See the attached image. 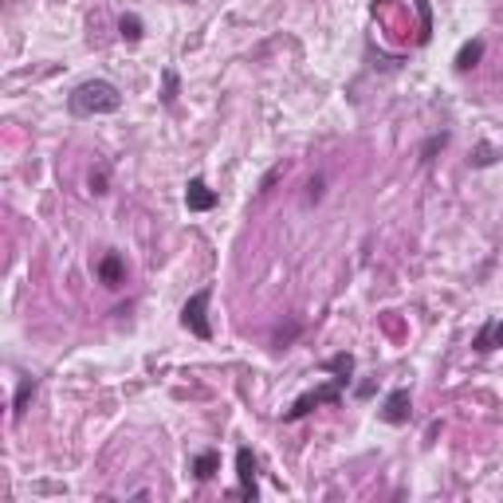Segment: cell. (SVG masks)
I'll return each instance as SVG.
<instances>
[{"mask_svg": "<svg viewBox=\"0 0 503 503\" xmlns=\"http://www.w3.org/2000/svg\"><path fill=\"white\" fill-rule=\"evenodd\" d=\"M67 111L75 118L114 114V111H123V91H118L111 79H87L67 94Z\"/></svg>", "mask_w": 503, "mask_h": 503, "instance_id": "6da1fadb", "label": "cell"}, {"mask_svg": "<svg viewBox=\"0 0 503 503\" xmlns=\"http://www.w3.org/2000/svg\"><path fill=\"white\" fill-rule=\"evenodd\" d=\"M342 393H346V386H342L339 378L322 381L319 390H307L303 398H295V405L283 413V421H299V417H307L311 409H319V405H334V401H342Z\"/></svg>", "mask_w": 503, "mask_h": 503, "instance_id": "7a4b0ae2", "label": "cell"}, {"mask_svg": "<svg viewBox=\"0 0 503 503\" xmlns=\"http://www.w3.org/2000/svg\"><path fill=\"white\" fill-rule=\"evenodd\" d=\"M209 299H212V287H201V291L189 295V303L182 307V327L197 339H212V322H209Z\"/></svg>", "mask_w": 503, "mask_h": 503, "instance_id": "3957f363", "label": "cell"}, {"mask_svg": "<svg viewBox=\"0 0 503 503\" xmlns=\"http://www.w3.org/2000/svg\"><path fill=\"white\" fill-rule=\"evenodd\" d=\"M256 472H260V460H256V452L252 449H236V476H241V488H236V496L241 499H256L260 496V488H256Z\"/></svg>", "mask_w": 503, "mask_h": 503, "instance_id": "277c9868", "label": "cell"}, {"mask_svg": "<svg viewBox=\"0 0 503 503\" xmlns=\"http://www.w3.org/2000/svg\"><path fill=\"white\" fill-rule=\"evenodd\" d=\"M217 205H221L217 189H209L205 177H189V185H185V209L189 212H209V209H217Z\"/></svg>", "mask_w": 503, "mask_h": 503, "instance_id": "5b68a950", "label": "cell"}, {"mask_svg": "<svg viewBox=\"0 0 503 503\" xmlns=\"http://www.w3.org/2000/svg\"><path fill=\"white\" fill-rule=\"evenodd\" d=\"M409 413H413L409 390H393L390 398L381 401V421H386V425H405V421H409Z\"/></svg>", "mask_w": 503, "mask_h": 503, "instance_id": "8992f818", "label": "cell"}, {"mask_svg": "<svg viewBox=\"0 0 503 503\" xmlns=\"http://www.w3.org/2000/svg\"><path fill=\"white\" fill-rule=\"evenodd\" d=\"M94 271H99V280L106 287H123L126 283V260L118 256V252H106V256L94 263Z\"/></svg>", "mask_w": 503, "mask_h": 503, "instance_id": "52a82bcc", "label": "cell"}, {"mask_svg": "<svg viewBox=\"0 0 503 503\" xmlns=\"http://www.w3.org/2000/svg\"><path fill=\"white\" fill-rule=\"evenodd\" d=\"M476 350L480 354H488V350H499L503 346V319H488L484 327H480V334H476Z\"/></svg>", "mask_w": 503, "mask_h": 503, "instance_id": "ba28073f", "label": "cell"}, {"mask_svg": "<svg viewBox=\"0 0 503 503\" xmlns=\"http://www.w3.org/2000/svg\"><path fill=\"white\" fill-rule=\"evenodd\" d=\"M217 472H221V452L217 449L197 452V457H193V476H197V480H212Z\"/></svg>", "mask_w": 503, "mask_h": 503, "instance_id": "9c48e42d", "label": "cell"}, {"mask_svg": "<svg viewBox=\"0 0 503 503\" xmlns=\"http://www.w3.org/2000/svg\"><path fill=\"white\" fill-rule=\"evenodd\" d=\"M322 370L339 378L342 386H350V374H354V354H334V358H327V362H322Z\"/></svg>", "mask_w": 503, "mask_h": 503, "instance_id": "30bf717a", "label": "cell"}, {"mask_svg": "<svg viewBox=\"0 0 503 503\" xmlns=\"http://www.w3.org/2000/svg\"><path fill=\"white\" fill-rule=\"evenodd\" d=\"M480 59H484V40H468L457 52V71H472Z\"/></svg>", "mask_w": 503, "mask_h": 503, "instance_id": "8fae6325", "label": "cell"}, {"mask_svg": "<svg viewBox=\"0 0 503 503\" xmlns=\"http://www.w3.org/2000/svg\"><path fill=\"white\" fill-rule=\"evenodd\" d=\"M118 32H123V40L138 44V40H142V32H146V24H142V16H134V12H126V16L118 20Z\"/></svg>", "mask_w": 503, "mask_h": 503, "instance_id": "7c38bea8", "label": "cell"}, {"mask_svg": "<svg viewBox=\"0 0 503 503\" xmlns=\"http://www.w3.org/2000/svg\"><path fill=\"white\" fill-rule=\"evenodd\" d=\"M35 393V378H20V390H16V401H12V417H24V409H28V398Z\"/></svg>", "mask_w": 503, "mask_h": 503, "instance_id": "4fadbf2b", "label": "cell"}, {"mask_svg": "<svg viewBox=\"0 0 503 503\" xmlns=\"http://www.w3.org/2000/svg\"><path fill=\"white\" fill-rule=\"evenodd\" d=\"M496 158H499V150L492 146V142H480L476 153H472V165H476V170H488V165H496Z\"/></svg>", "mask_w": 503, "mask_h": 503, "instance_id": "5bb4252c", "label": "cell"}, {"mask_svg": "<svg viewBox=\"0 0 503 503\" xmlns=\"http://www.w3.org/2000/svg\"><path fill=\"white\" fill-rule=\"evenodd\" d=\"M106 170H99V173H91V189H94V193H106Z\"/></svg>", "mask_w": 503, "mask_h": 503, "instance_id": "9a60e30c", "label": "cell"}, {"mask_svg": "<svg viewBox=\"0 0 503 503\" xmlns=\"http://www.w3.org/2000/svg\"><path fill=\"white\" fill-rule=\"evenodd\" d=\"M173 91H177V79L165 75V103H173Z\"/></svg>", "mask_w": 503, "mask_h": 503, "instance_id": "2e32d148", "label": "cell"}]
</instances>
